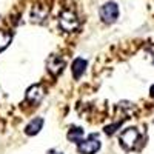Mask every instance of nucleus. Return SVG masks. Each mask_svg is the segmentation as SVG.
<instances>
[{
	"label": "nucleus",
	"mask_w": 154,
	"mask_h": 154,
	"mask_svg": "<svg viewBox=\"0 0 154 154\" xmlns=\"http://www.w3.org/2000/svg\"><path fill=\"white\" fill-rule=\"evenodd\" d=\"M43 97H45V88L40 83L31 85L26 89V94H25V99H26V102H29L31 105H38Z\"/></svg>",
	"instance_id": "39448f33"
},
{
	"label": "nucleus",
	"mask_w": 154,
	"mask_h": 154,
	"mask_svg": "<svg viewBox=\"0 0 154 154\" xmlns=\"http://www.w3.org/2000/svg\"><path fill=\"white\" fill-rule=\"evenodd\" d=\"M86 66H88V60L83 59V57H75L72 60V63H71V72H72L74 80H79L80 77L85 74Z\"/></svg>",
	"instance_id": "0eeeda50"
},
{
	"label": "nucleus",
	"mask_w": 154,
	"mask_h": 154,
	"mask_svg": "<svg viewBox=\"0 0 154 154\" xmlns=\"http://www.w3.org/2000/svg\"><path fill=\"white\" fill-rule=\"evenodd\" d=\"M43 125H45V119L43 117H34L26 126H25V134L26 136H37L38 133L42 131V128H43Z\"/></svg>",
	"instance_id": "6e6552de"
},
{
	"label": "nucleus",
	"mask_w": 154,
	"mask_h": 154,
	"mask_svg": "<svg viewBox=\"0 0 154 154\" xmlns=\"http://www.w3.org/2000/svg\"><path fill=\"white\" fill-rule=\"evenodd\" d=\"M149 96L154 99V85H151V88H149Z\"/></svg>",
	"instance_id": "ddd939ff"
},
{
	"label": "nucleus",
	"mask_w": 154,
	"mask_h": 154,
	"mask_svg": "<svg viewBox=\"0 0 154 154\" xmlns=\"http://www.w3.org/2000/svg\"><path fill=\"white\" fill-rule=\"evenodd\" d=\"M48 16V8L43 5H35L31 11V20L35 23H42Z\"/></svg>",
	"instance_id": "9d476101"
},
{
	"label": "nucleus",
	"mask_w": 154,
	"mask_h": 154,
	"mask_svg": "<svg viewBox=\"0 0 154 154\" xmlns=\"http://www.w3.org/2000/svg\"><path fill=\"white\" fill-rule=\"evenodd\" d=\"M140 140V133L137 128L131 126V128H126V130H123L120 133V137H119V142L122 145L123 149L126 151H131L137 146V142Z\"/></svg>",
	"instance_id": "f257e3e1"
},
{
	"label": "nucleus",
	"mask_w": 154,
	"mask_h": 154,
	"mask_svg": "<svg viewBox=\"0 0 154 154\" xmlns=\"http://www.w3.org/2000/svg\"><path fill=\"white\" fill-rule=\"evenodd\" d=\"M12 42V32L6 29H0V53L5 51Z\"/></svg>",
	"instance_id": "9b49d317"
},
{
	"label": "nucleus",
	"mask_w": 154,
	"mask_h": 154,
	"mask_svg": "<svg viewBox=\"0 0 154 154\" xmlns=\"http://www.w3.org/2000/svg\"><path fill=\"white\" fill-rule=\"evenodd\" d=\"M63 68H65V60H63L60 56H56V54H51L46 60V69L53 74L54 77H57Z\"/></svg>",
	"instance_id": "423d86ee"
},
{
	"label": "nucleus",
	"mask_w": 154,
	"mask_h": 154,
	"mask_svg": "<svg viewBox=\"0 0 154 154\" xmlns=\"http://www.w3.org/2000/svg\"><path fill=\"white\" fill-rule=\"evenodd\" d=\"M46 154H60V152H57L56 149H49V151H48Z\"/></svg>",
	"instance_id": "4468645a"
},
{
	"label": "nucleus",
	"mask_w": 154,
	"mask_h": 154,
	"mask_svg": "<svg viewBox=\"0 0 154 154\" xmlns=\"http://www.w3.org/2000/svg\"><path fill=\"white\" fill-rule=\"evenodd\" d=\"M83 137H85V130H83V128L75 126V125L69 126V130H68V133H66V139L69 140V142L79 145L82 140H83Z\"/></svg>",
	"instance_id": "1a4fd4ad"
},
{
	"label": "nucleus",
	"mask_w": 154,
	"mask_h": 154,
	"mask_svg": "<svg viewBox=\"0 0 154 154\" xmlns=\"http://www.w3.org/2000/svg\"><path fill=\"white\" fill-rule=\"evenodd\" d=\"M99 14H100L102 22L111 25L119 19V5L116 2H106V3H103L100 6Z\"/></svg>",
	"instance_id": "7ed1b4c3"
},
{
	"label": "nucleus",
	"mask_w": 154,
	"mask_h": 154,
	"mask_svg": "<svg viewBox=\"0 0 154 154\" xmlns=\"http://www.w3.org/2000/svg\"><path fill=\"white\" fill-rule=\"evenodd\" d=\"M120 126H122V122H116V123H112V125H106V126H105V134L112 136L116 131H117V128H120Z\"/></svg>",
	"instance_id": "f8f14e48"
},
{
	"label": "nucleus",
	"mask_w": 154,
	"mask_h": 154,
	"mask_svg": "<svg viewBox=\"0 0 154 154\" xmlns=\"http://www.w3.org/2000/svg\"><path fill=\"white\" fill-rule=\"evenodd\" d=\"M102 148L100 140L97 139V134L93 133L89 134L86 140H82V142L77 145V152L79 154H96L99 152V149Z\"/></svg>",
	"instance_id": "20e7f679"
},
{
	"label": "nucleus",
	"mask_w": 154,
	"mask_h": 154,
	"mask_svg": "<svg viewBox=\"0 0 154 154\" xmlns=\"http://www.w3.org/2000/svg\"><path fill=\"white\" fill-rule=\"evenodd\" d=\"M59 25H60V28L63 31H66V32H72L75 31L77 28H79V19H77V16L74 14V12L71 9H63L60 12V16H59Z\"/></svg>",
	"instance_id": "f03ea898"
}]
</instances>
